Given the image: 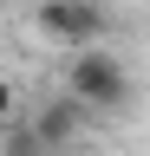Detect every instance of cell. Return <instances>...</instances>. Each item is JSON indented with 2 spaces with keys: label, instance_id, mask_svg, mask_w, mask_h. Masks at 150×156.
Returning <instances> with one entry per match:
<instances>
[{
  "label": "cell",
  "instance_id": "5",
  "mask_svg": "<svg viewBox=\"0 0 150 156\" xmlns=\"http://www.w3.org/2000/svg\"><path fill=\"white\" fill-rule=\"evenodd\" d=\"M7 124H20V85L0 78V130H7Z\"/></svg>",
  "mask_w": 150,
  "mask_h": 156
},
{
  "label": "cell",
  "instance_id": "2",
  "mask_svg": "<svg viewBox=\"0 0 150 156\" xmlns=\"http://www.w3.org/2000/svg\"><path fill=\"white\" fill-rule=\"evenodd\" d=\"M33 20H39L46 39H59V46H72V52H91V46L104 39V26H111L98 0H39Z\"/></svg>",
  "mask_w": 150,
  "mask_h": 156
},
{
  "label": "cell",
  "instance_id": "4",
  "mask_svg": "<svg viewBox=\"0 0 150 156\" xmlns=\"http://www.w3.org/2000/svg\"><path fill=\"white\" fill-rule=\"evenodd\" d=\"M0 156H52V150L33 136V124L20 117V124H7V136H0Z\"/></svg>",
  "mask_w": 150,
  "mask_h": 156
},
{
  "label": "cell",
  "instance_id": "3",
  "mask_svg": "<svg viewBox=\"0 0 150 156\" xmlns=\"http://www.w3.org/2000/svg\"><path fill=\"white\" fill-rule=\"evenodd\" d=\"M26 124H33V136H39L46 150H65V143L85 136V104H79V98H46Z\"/></svg>",
  "mask_w": 150,
  "mask_h": 156
},
{
  "label": "cell",
  "instance_id": "1",
  "mask_svg": "<svg viewBox=\"0 0 150 156\" xmlns=\"http://www.w3.org/2000/svg\"><path fill=\"white\" fill-rule=\"evenodd\" d=\"M65 98H79L85 111H124V104H130V78H124V65H118L104 46H91V52L72 58Z\"/></svg>",
  "mask_w": 150,
  "mask_h": 156
}]
</instances>
